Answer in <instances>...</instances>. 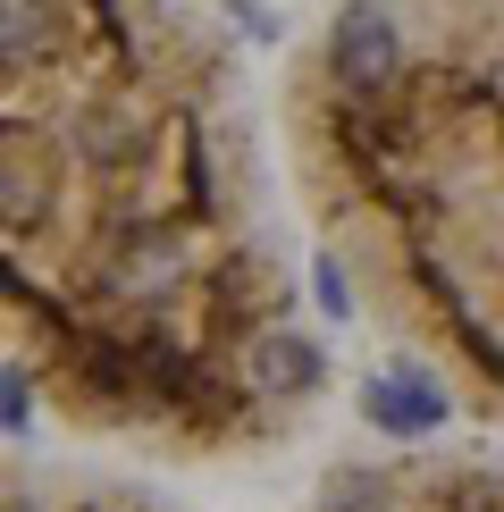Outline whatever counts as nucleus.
<instances>
[{
    "label": "nucleus",
    "mask_w": 504,
    "mask_h": 512,
    "mask_svg": "<svg viewBox=\"0 0 504 512\" xmlns=\"http://www.w3.org/2000/svg\"><path fill=\"white\" fill-rule=\"evenodd\" d=\"M0 512H194L152 479L84 462H0Z\"/></svg>",
    "instance_id": "4"
},
{
    "label": "nucleus",
    "mask_w": 504,
    "mask_h": 512,
    "mask_svg": "<svg viewBox=\"0 0 504 512\" xmlns=\"http://www.w3.org/2000/svg\"><path fill=\"white\" fill-rule=\"evenodd\" d=\"M278 126L210 0H0V361L135 462H278L328 403Z\"/></svg>",
    "instance_id": "1"
},
{
    "label": "nucleus",
    "mask_w": 504,
    "mask_h": 512,
    "mask_svg": "<svg viewBox=\"0 0 504 512\" xmlns=\"http://www.w3.org/2000/svg\"><path fill=\"white\" fill-rule=\"evenodd\" d=\"M269 118L353 319L504 437V0H336Z\"/></svg>",
    "instance_id": "2"
},
{
    "label": "nucleus",
    "mask_w": 504,
    "mask_h": 512,
    "mask_svg": "<svg viewBox=\"0 0 504 512\" xmlns=\"http://www.w3.org/2000/svg\"><path fill=\"white\" fill-rule=\"evenodd\" d=\"M303 512H504V445H404L328 462Z\"/></svg>",
    "instance_id": "3"
},
{
    "label": "nucleus",
    "mask_w": 504,
    "mask_h": 512,
    "mask_svg": "<svg viewBox=\"0 0 504 512\" xmlns=\"http://www.w3.org/2000/svg\"><path fill=\"white\" fill-rule=\"evenodd\" d=\"M303 9H336V0H303Z\"/></svg>",
    "instance_id": "5"
}]
</instances>
